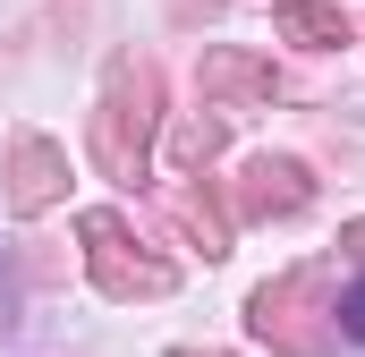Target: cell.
Segmentation results:
<instances>
[{
  "label": "cell",
  "mask_w": 365,
  "mask_h": 357,
  "mask_svg": "<svg viewBox=\"0 0 365 357\" xmlns=\"http://www.w3.org/2000/svg\"><path fill=\"white\" fill-rule=\"evenodd\" d=\"M340 323H349V341H365V281L349 289V306H340Z\"/></svg>",
  "instance_id": "6da1fadb"
}]
</instances>
